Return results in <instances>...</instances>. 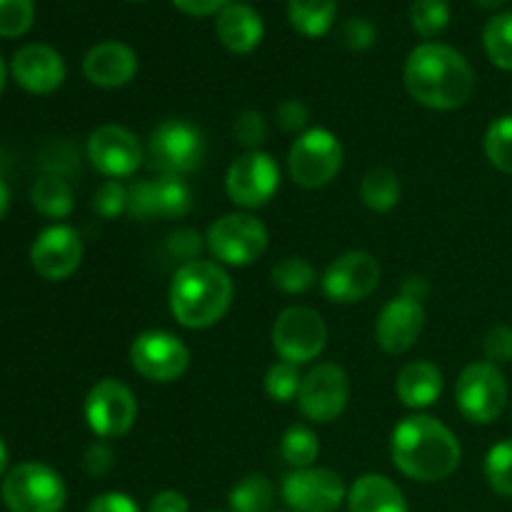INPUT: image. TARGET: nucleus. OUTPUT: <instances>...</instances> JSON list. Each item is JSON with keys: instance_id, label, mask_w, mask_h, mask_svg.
<instances>
[{"instance_id": "6e6552de", "label": "nucleus", "mask_w": 512, "mask_h": 512, "mask_svg": "<svg viewBox=\"0 0 512 512\" xmlns=\"http://www.w3.org/2000/svg\"><path fill=\"white\" fill-rule=\"evenodd\" d=\"M340 168H343V145L330 130H305L290 145L288 170L300 188H323L340 173Z\"/></svg>"}, {"instance_id": "6ab92c4d", "label": "nucleus", "mask_w": 512, "mask_h": 512, "mask_svg": "<svg viewBox=\"0 0 512 512\" xmlns=\"http://www.w3.org/2000/svg\"><path fill=\"white\" fill-rule=\"evenodd\" d=\"M425 328V308L415 300L398 298L390 300L375 323V340L388 355H403L418 343Z\"/></svg>"}, {"instance_id": "2f4dec72", "label": "nucleus", "mask_w": 512, "mask_h": 512, "mask_svg": "<svg viewBox=\"0 0 512 512\" xmlns=\"http://www.w3.org/2000/svg\"><path fill=\"white\" fill-rule=\"evenodd\" d=\"M485 155L500 173L512 175V115L493 120L485 133Z\"/></svg>"}, {"instance_id": "4468645a", "label": "nucleus", "mask_w": 512, "mask_h": 512, "mask_svg": "<svg viewBox=\"0 0 512 512\" xmlns=\"http://www.w3.org/2000/svg\"><path fill=\"white\" fill-rule=\"evenodd\" d=\"M325 298L340 305H353L370 298L380 285V265L365 250H348L338 255L323 273Z\"/></svg>"}, {"instance_id": "423d86ee", "label": "nucleus", "mask_w": 512, "mask_h": 512, "mask_svg": "<svg viewBox=\"0 0 512 512\" xmlns=\"http://www.w3.org/2000/svg\"><path fill=\"white\" fill-rule=\"evenodd\" d=\"M455 403L470 423L490 425L508 408V383L493 363H470L455 385Z\"/></svg>"}, {"instance_id": "bb28decb", "label": "nucleus", "mask_w": 512, "mask_h": 512, "mask_svg": "<svg viewBox=\"0 0 512 512\" xmlns=\"http://www.w3.org/2000/svg\"><path fill=\"white\" fill-rule=\"evenodd\" d=\"M360 198L375 213H388L400 200V178L390 168H373L360 180Z\"/></svg>"}, {"instance_id": "ea45409f", "label": "nucleus", "mask_w": 512, "mask_h": 512, "mask_svg": "<svg viewBox=\"0 0 512 512\" xmlns=\"http://www.w3.org/2000/svg\"><path fill=\"white\" fill-rule=\"evenodd\" d=\"M375 38H378L375 25L365 18H350L340 25V43L348 50H355V53L373 48Z\"/></svg>"}, {"instance_id": "e433bc0d", "label": "nucleus", "mask_w": 512, "mask_h": 512, "mask_svg": "<svg viewBox=\"0 0 512 512\" xmlns=\"http://www.w3.org/2000/svg\"><path fill=\"white\" fill-rule=\"evenodd\" d=\"M93 210L105 220H113L118 215L128 213V188L118 180H105L93 198Z\"/></svg>"}, {"instance_id": "7ed1b4c3", "label": "nucleus", "mask_w": 512, "mask_h": 512, "mask_svg": "<svg viewBox=\"0 0 512 512\" xmlns=\"http://www.w3.org/2000/svg\"><path fill=\"white\" fill-rule=\"evenodd\" d=\"M170 313L183 328L205 330L225 318L233 303V280L213 260H193L175 270L168 290Z\"/></svg>"}, {"instance_id": "c9c22d12", "label": "nucleus", "mask_w": 512, "mask_h": 512, "mask_svg": "<svg viewBox=\"0 0 512 512\" xmlns=\"http://www.w3.org/2000/svg\"><path fill=\"white\" fill-rule=\"evenodd\" d=\"M35 18L33 0H0V38H20Z\"/></svg>"}, {"instance_id": "603ef678", "label": "nucleus", "mask_w": 512, "mask_h": 512, "mask_svg": "<svg viewBox=\"0 0 512 512\" xmlns=\"http://www.w3.org/2000/svg\"><path fill=\"white\" fill-rule=\"evenodd\" d=\"M5 75H8V70H5V60H3V55H0V93H3V88H5Z\"/></svg>"}, {"instance_id": "1a4fd4ad", "label": "nucleus", "mask_w": 512, "mask_h": 512, "mask_svg": "<svg viewBox=\"0 0 512 512\" xmlns=\"http://www.w3.org/2000/svg\"><path fill=\"white\" fill-rule=\"evenodd\" d=\"M328 345V325L318 310L295 305L285 308L273 325V348L285 363L305 365Z\"/></svg>"}, {"instance_id": "5701e85b", "label": "nucleus", "mask_w": 512, "mask_h": 512, "mask_svg": "<svg viewBox=\"0 0 512 512\" xmlns=\"http://www.w3.org/2000/svg\"><path fill=\"white\" fill-rule=\"evenodd\" d=\"M395 393L405 408H430L433 403H438L440 393H443V373L438 365L428 363V360H413L398 373Z\"/></svg>"}, {"instance_id": "49530a36", "label": "nucleus", "mask_w": 512, "mask_h": 512, "mask_svg": "<svg viewBox=\"0 0 512 512\" xmlns=\"http://www.w3.org/2000/svg\"><path fill=\"white\" fill-rule=\"evenodd\" d=\"M173 3H175V8L183 10V13L203 18V15L220 13L225 5H230V0H173Z\"/></svg>"}, {"instance_id": "a18cd8bd", "label": "nucleus", "mask_w": 512, "mask_h": 512, "mask_svg": "<svg viewBox=\"0 0 512 512\" xmlns=\"http://www.w3.org/2000/svg\"><path fill=\"white\" fill-rule=\"evenodd\" d=\"M148 512H190V503L178 490H163L150 500Z\"/></svg>"}, {"instance_id": "72a5a7b5", "label": "nucleus", "mask_w": 512, "mask_h": 512, "mask_svg": "<svg viewBox=\"0 0 512 512\" xmlns=\"http://www.w3.org/2000/svg\"><path fill=\"white\" fill-rule=\"evenodd\" d=\"M410 23H413L415 33L423 38L440 35L450 23L448 0H415L413 10H410Z\"/></svg>"}, {"instance_id": "c756f323", "label": "nucleus", "mask_w": 512, "mask_h": 512, "mask_svg": "<svg viewBox=\"0 0 512 512\" xmlns=\"http://www.w3.org/2000/svg\"><path fill=\"white\" fill-rule=\"evenodd\" d=\"M483 45L490 63L500 70H512V10L500 13L485 25Z\"/></svg>"}, {"instance_id": "7c9ffc66", "label": "nucleus", "mask_w": 512, "mask_h": 512, "mask_svg": "<svg viewBox=\"0 0 512 512\" xmlns=\"http://www.w3.org/2000/svg\"><path fill=\"white\" fill-rule=\"evenodd\" d=\"M315 280H318L315 268L305 258H283L273 268V283L278 285L283 293H308L315 285Z\"/></svg>"}, {"instance_id": "c03bdc74", "label": "nucleus", "mask_w": 512, "mask_h": 512, "mask_svg": "<svg viewBox=\"0 0 512 512\" xmlns=\"http://www.w3.org/2000/svg\"><path fill=\"white\" fill-rule=\"evenodd\" d=\"M85 512H140L138 503L125 493H103L90 500Z\"/></svg>"}, {"instance_id": "473e14b6", "label": "nucleus", "mask_w": 512, "mask_h": 512, "mask_svg": "<svg viewBox=\"0 0 512 512\" xmlns=\"http://www.w3.org/2000/svg\"><path fill=\"white\" fill-rule=\"evenodd\" d=\"M485 478L503 498H512V440L495 443L485 455Z\"/></svg>"}, {"instance_id": "79ce46f5", "label": "nucleus", "mask_w": 512, "mask_h": 512, "mask_svg": "<svg viewBox=\"0 0 512 512\" xmlns=\"http://www.w3.org/2000/svg\"><path fill=\"white\" fill-rule=\"evenodd\" d=\"M483 350L488 363H510L512 360V328L510 325H495L483 340Z\"/></svg>"}, {"instance_id": "a19ab883", "label": "nucleus", "mask_w": 512, "mask_h": 512, "mask_svg": "<svg viewBox=\"0 0 512 512\" xmlns=\"http://www.w3.org/2000/svg\"><path fill=\"white\" fill-rule=\"evenodd\" d=\"M275 118H278L280 130L290 135H303L305 128H308L310 120V108L298 98H288L278 105L275 110Z\"/></svg>"}, {"instance_id": "a211bd4d", "label": "nucleus", "mask_w": 512, "mask_h": 512, "mask_svg": "<svg viewBox=\"0 0 512 512\" xmlns=\"http://www.w3.org/2000/svg\"><path fill=\"white\" fill-rule=\"evenodd\" d=\"M33 270L45 280H65L83 263V238L70 225H50L30 248Z\"/></svg>"}, {"instance_id": "4be33fe9", "label": "nucleus", "mask_w": 512, "mask_h": 512, "mask_svg": "<svg viewBox=\"0 0 512 512\" xmlns=\"http://www.w3.org/2000/svg\"><path fill=\"white\" fill-rule=\"evenodd\" d=\"M218 40L230 53H253L263 40V20L250 5L230 3L218 13Z\"/></svg>"}, {"instance_id": "393cba45", "label": "nucleus", "mask_w": 512, "mask_h": 512, "mask_svg": "<svg viewBox=\"0 0 512 512\" xmlns=\"http://www.w3.org/2000/svg\"><path fill=\"white\" fill-rule=\"evenodd\" d=\"M338 0H288V18L305 38H323L335 23Z\"/></svg>"}, {"instance_id": "f704fd0d", "label": "nucleus", "mask_w": 512, "mask_h": 512, "mask_svg": "<svg viewBox=\"0 0 512 512\" xmlns=\"http://www.w3.org/2000/svg\"><path fill=\"white\" fill-rule=\"evenodd\" d=\"M300 383H303V375L298 373V365L285 363V360L270 365L263 380L265 393H268L270 400H275V403H290V400L298 398Z\"/></svg>"}, {"instance_id": "cd10ccee", "label": "nucleus", "mask_w": 512, "mask_h": 512, "mask_svg": "<svg viewBox=\"0 0 512 512\" xmlns=\"http://www.w3.org/2000/svg\"><path fill=\"white\" fill-rule=\"evenodd\" d=\"M275 488L265 475H248L230 490V512H270Z\"/></svg>"}, {"instance_id": "9b49d317", "label": "nucleus", "mask_w": 512, "mask_h": 512, "mask_svg": "<svg viewBox=\"0 0 512 512\" xmlns=\"http://www.w3.org/2000/svg\"><path fill=\"white\" fill-rule=\"evenodd\" d=\"M130 363L150 383H173L190 365V350L178 335L145 330L130 345Z\"/></svg>"}, {"instance_id": "5fc2aeb1", "label": "nucleus", "mask_w": 512, "mask_h": 512, "mask_svg": "<svg viewBox=\"0 0 512 512\" xmlns=\"http://www.w3.org/2000/svg\"><path fill=\"white\" fill-rule=\"evenodd\" d=\"M280 512H293V510H280Z\"/></svg>"}, {"instance_id": "ddd939ff", "label": "nucleus", "mask_w": 512, "mask_h": 512, "mask_svg": "<svg viewBox=\"0 0 512 512\" xmlns=\"http://www.w3.org/2000/svg\"><path fill=\"white\" fill-rule=\"evenodd\" d=\"M350 398V380L340 365L320 363L303 375L298 390V408L313 423H333L343 415Z\"/></svg>"}, {"instance_id": "b1692460", "label": "nucleus", "mask_w": 512, "mask_h": 512, "mask_svg": "<svg viewBox=\"0 0 512 512\" xmlns=\"http://www.w3.org/2000/svg\"><path fill=\"white\" fill-rule=\"evenodd\" d=\"M348 512H408V503L393 480L368 473L350 485Z\"/></svg>"}, {"instance_id": "0eeeda50", "label": "nucleus", "mask_w": 512, "mask_h": 512, "mask_svg": "<svg viewBox=\"0 0 512 512\" xmlns=\"http://www.w3.org/2000/svg\"><path fill=\"white\" fill-rule=\"evenodd\" d=\"M148 155L155 170L180 178L203 165L205 138L188 120L168 118L150 133Z\"/></svg>"}, {"instance_id": "20e7f679", "label": "nucleus", "mask_w": 512, "mask_h": 512, "mask_svg": "<svg viewBox=\"0 0 512 512\" xmlns=\"http://www.w3.org/2000/svg\"><path fill=\"white\" fill-rule=\"evenodd\" d=\"M215 263L245 268L258 263L268 250V230L258 218L248 213H228L215 220L205 235Z\"/></svg>"}, {"instance_id": "9d476101", "label": "nucleus", "mask_w": 512, "mask_h": 512, "mask_svg": "<svg viewBox=\"0 0 512 512\" xmlns=\"http://www.w3.org/2000/svg\"><path fill=\"white\" fill-rule=\"evenodd\" d=\"M138 418V400L125 383L105 378L85 398V420L98 438L115 440L130 433Z\"/></svg>"}, {"instance_id": "dca6fc26", "label": "nucleus", "mask_w": 512, "mask_h": 512, "mask_svg": "<svg viewBox=\"0 0 512 512\" xmlns=\"http://www.w3.org/2000/svg\"><path fill=\"white\" fill-rule=\"evenodd\" d=\"M193 195L183 178L163 175L155 180H138L128 188V215L135 220H178L190 213Z\"/></svg>"}, {"instance_id": "f8f14e48", "label": "nucleus", "mask_w": 512, "mask_h": 512, "mask_svg": "<svg viewBox=\"0 0 512 512\" xmlns=\"http://www.w3.org/2000/svg\"><path fill=\"white\" fill-rule=\"evenodd\" d=\"M280 188V168L263 150H248L233 160L225 175L228 198L240 208H263Z\"/></svg>"}, {"instance_id": "aec40b11", "label": "nucleus", "mask_w": 512, "mask_h": 512, "mask_svg": "<svg viewBox=\"0 0 512 512\" xmlns=\"http://www.w3.org/2000/svg\"><path fill=\"white\" fill-rule=\"evenodd\" d=\"M15 83L33 95H50L65 83V63L58 50L43 43H30L15 53L13 65Z\"/></svg>"}, {"instance_id": "864d4df0", "label": "nucleus", "mask_w": 512, "mask_h": 512, "mask_svg": "<svg viewBox=\"0 0 512 512\" xmlns=\"http://www.w3.org/2000/svg\"><path fill=\"white\" fill-rule=\"evenodd\" d=\"M208 512H223V510H208Z\"/></svg>"}, {"instance_id": "8fccbe9b", "label": "nucleus", "mask_w": 512, "mask_h": 512, "mask_svg": "<svg viewBox=\"0 0 512 512\" xmlns=\"http://www.w3.org/2000/svg\"><path fill=\"white\" fill-rule=\"evenodd\" d=\"M5 468H8V445H5V440L0 438V478H3Z\"/></svg>"}, {"instance_id": "f3484780", "label": "nucleus", "mask_w": 512, "mask_h": 512, "mask_svg": "<svg viewBox=\"0 0 512 512\" xmlns=\"http://www.w3.org/2000/svg\"><path fill=\"white\" fill-rule=\"evenodd\" d=\"M88 158L105 178H130L143 163V148L123 125H100L88 138Z\"/></svg>"}, {"instance_id": "de8ad7c7", "label": "nucleus", "mask_w": 512, "mask_h": 512, "mask_svg": "<svg viewBox=\"0 0 512 512\" xmlns=\"http://www.w3.org/2000/svg\"><path fill=\"white\" fill-rule=\"evenodd\" d=\"M400 295H403V298L415 300V303H423V300L430 295V283L425 278H420V275H410V278H405L403 288H400Z\"/></svg>"}, {"instance_id": "a878e982", "label": "nucleus", "mask_w": 512, "mask_h": 512, "mask_svg": "<svg viewBox=\"0 0 512 512\" xmlns=\"http://www.w3.org/2000/svg\"><path fill=\"white\" fill-rule=\"evenodd\" d=\"M30 198H33L35 210H38L40 215L53 220L68 218L75 208L73 190H70V185L65 183L63 175H53V173L40 175V178L35 180Z\"/></svg>"}, {"instance_id": "39448f33", "label": "nucleus", "mask_w": 512, "mask_h": 512, "mask_svg": "<svg viewBox=\"0 0 512 512\" xmlns=\"http://www.w3.org/2000/svg\"><path fill=\"white\" fill-rule=\"evenodd\" d=\"M65 498L63 478L43 463H20L3 478V503L10 512H60Z\"/></svg>"}, {"instance_id": "f03ea898", "label": "nucleus", "mask_w": 512, "mask_h": 512, "mask_svg": "<svg viewBox=\"0 0 512 512\" xmlns=\"http://www.w3.org/2000/svg\"><path fill=\"white\" fill-rule=\"evenodd\" d=\"M405 88L410 98L430 110H455L475 90L473 65L450 45H418L405 60Z\"/></svg>"}, {"instance_id": "2eb2a0df", "label": "nucleus", "mask_w": 512, "mask_h": 512, "mask_svg": "<svg viewBox=\"0 0 512 512\" xmlns=\"http://www.w3.org/2000/svg\"><path fill=\"white\" fill-rule=\"evenodd\" d=\"M280 495L293 512H335L348 500L343 478L328 468L293 470L283 478Z\"/></svg>"}, {"instance_id": "f257e3e1", "label": "nucleus", "mask_w": 512, "mask_h": 512, "mask_svg": "<svg viewBox=\"0 0 512 512\" xmlns=\"http://www.w3.org/2000/svg\"><path fill=\"white\" fill-rule=\"evenodd\" d=\"M390 455L405 478L440 483L458 470L463 450L448 425L430 415H408L395 425Z\"/></svg>"}, {"instance_id": "37998d69", "label": "nucleus", "mask_w": 512, "mask_h": 512, "mask_svg": "<svg viewBox=\"0 0 512 512\" xmlns=\"http://www.w3.org/2000/svg\"><path fill=\"white\" fill-rule=\"evenodd\" d=\"M83 468L90 478H103V475H108L110 468H113V450L105 443H93L85 450Z\"/></svg>"}, {"instance_id": "412c9836", "label": "nucleus", "mask_w": 512, "mask_h": 512, "mask_svg": "<svg viewBox=\"0 0 512 512\" xmlns=\"http://www.w3.org/2000/svg\"><path fill=\"white\" fill-rule=\"evenodd\" d=\"M138 73V55L130 45L105 40L93 45L83 58V75L98 88H123Z\"/></svg>"}, {"instance_id": "4c0bfd02", "label": "nucleus", "mask_w": 512, "mask_h": 512, "mask_svg": "<svg viewBox=\"0 0 512 512\" xmlns=\"http://www.w3.org/2000/svg\"><path fill=\"white\" fill-rule=\"evenodd\" d=\"M233 133L240 145H245L248 150H258L260 145L268 140V123H265V115L258 113V110H243V113L235 118Z\"/></svg>"}, {"instance_id": "09e8293b", "label": "nucleus", "mask_w": 512, "mask_h": 512, "mask_svg": "<svg viewBox=\"0 0 512 512\" xmlns=\"http://www.w3.org/2000/svg\"><path fill=\"white\" fill-rule=\"evenodd\" d=\"M8 208H10V190H8V185H5V180L0 178V220L5 218Z\"/></svg>"}, {"instance_id": "58836bf2", "label": "nucleus", "mask_w": 512, "mask_h": 512, "mask_svg": "<svg viewBox=\"0 0 512 512\" xmlns=\"http://www.w3.org/2000/svg\"><path fill=\"white\" fill-rule=\"evenodd\" d=\"M205 238L193 228H178L165 243V250L170 253V258L180 260V263H193V260H200V253H203Z\"/></svg>"}, {"instance_id": "3c124183", "label": "nucleus", "mask_w": 512, "mask_h": 512, "mask_svg": "<svg viewBox=\"0 0 512 512\" xmlns=\"http://www.w3.org/2000/svg\"><path fill=\"white\" fill-rule=\"evenodd\" d=\"M475 3L485 10H495V8H500V5L508 3V0H475Z\"/></svg>"}, {"instance_id": "c85d7f7f", "label": "nucleus", "mask_w": 512, "mask_h": 512, "mask_svg": "<svg viewBox=\"0 0 512 512\" xmlns=\"http://www.w3.org/2000/svg\"><path fill=\"white\" fill-rule=\"evenodd\" d=\"M318 453L320 443L313 430L305 428V425H293V428L285 430L283 440H280V455H283V460L290 468H313V463L318 460Z\"/></svg>"}]
</instances>
